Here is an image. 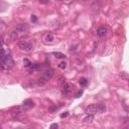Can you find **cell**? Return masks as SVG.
I'll return each mask as SVG.
<instances>
[{
	"mask_svg": "<svg viewBox=\"0 0 129 129\" xmlns=\"http://www.w3.org/2000/svg\"><path fill=\"white\" fill-rule=\"evenodd\" d=\"M13 65H14V62H13V60L9 53L6 55L5 59L2 60V62H0V67H1V69L3 71H9L10 69L13 68Z\"/></svg>",
	"mask_w": 129,
	"mask_h": 129,
	"instance_id": "obj_1",
	"label": "cell"
},
{
	"mask_svg": "<svg viewBox=\"0 0 129 129\" xmlns=\"http://www.w3.org/2000/svg\"><path fill=\"white\" fill-rule=\"evenodd\" d=\"M18 46L21 51L24 52H30L32 50V43L29 39H26V38H22L18 42Z\"/></svg>",
	"mask_w": 129,
	"mask_h": 129,
	"instance_id": "obj_2",
	"label": "cell"
},
{
	"mask_svg": "<svg viewBox=\"0 0 129 129\" xmlns=\"http://www.w3.org/2000/svg\"><path fill=\"white\" fill-rule=\"evenodd\" d=\"M24 112H25V110L22 107H17V108H14L13 110H11V116L13 119L19 120L24 115Z\"/></svg>",
	"mask_w": 129,
	"mask_h": 129,
	"instance_id": "obj_3",
	"label": "cell"
},
{
	"mask_svg": "<svg viewBox=\"0 0 129 129\" xmlns=\"http://www.w3.org/2000/svg\"><path fill=\"white\" fill-rule=\"evenodd\" d=\"M63 92H64V94L65 95H71L72 94V92H73V84L72 83H65L64 84V86H63Z\"/></svg>",
	"mask_w": 129,
	"mask_h": 129,
	"instance_id": "obj_4",
	"label": "cell"
},
{
	"mask_svg": "<svg viewBox=\"0 0 129 129\" xmlns=\"http://www.w3.org/2000/svg\"><path fill=\"white\" fill-rule=\"evenodd\" d=\"M24 110H28V109H31V108L34 107V102L30 99H27V100H24L23 103H22V106H21Z\"/></svg>",
	"mask_w": 129,
	"mask_h": 129,
	"instance_id": "obj_5",
	"label": "cell"
},
{
	"mask_svg": "<svg viewBox=\"0 0 129 129\" xmlns=\"http://www.w3.org/2000/svg\"><path fill=\"white\" fill-rule=\"evenodd\" d=\"M85 113H86L87 115H92V116H94V115L97 113L96 105H94V104L89 105V106H88L86 109H85Z\"/></svg>",
	"mask_w": 129,
	"mask_h": 129,
	"instance_id": "obj_6",
	"label": "cell"
},
{
	"mask_svg": "<svg viewBox=\"0 0 129 129\" xmlns=\"http://www.w3.org/2000/svg\"><path fill=\"white\" fill-rule=\"evenodd\" d=\"M28 29H29V27L26 23H18L16 25V31L17 32H26V31H28Z\"/></svg>",
	"mask_w": 129,
	"mask_h": 129,
	"instance_id": "obj_7",
	"label": "cell"
},
{
	"mask_svg": "<svg viewBox=\"0 0 129 129\" xmlns=\"http://www.w3.org/2000/svg\"><path fill=\"white\" fill-rule=\"evenodd\" d=\"M52 76H53V70H52V69H47V70H45L44 73H43V77L46 81L51 80Z\"/></svg>",
	"mask_w": 129,
	"mask_h": 129,
	"instance_id": "obj_8",
	"label": "cell"
},
{
	"mask_svg": "<svg viewBox=\"0 0 129 129\" xmlns=\"http://www.w3.org/2000/svg\"><path fill=\"white\" fill-rule=\"evenodd\" d=\"M97 35L100 36V37H103L107 34V28L105 27V26H100V27L97 29Z\"/></svg>",
	"mask_w": 129,
	"mask_h": 129,
	"instance_id": "obj_9",
	"label": "cell"
},
{
	"mask_svg": "<svg viewBox=\"0 0 129 129\" xmlns=\"http://www.w3.org/2000/svg\"><path fill=\"white\" fill-rule=\"evenodd\" d=\"M96 109H97V112L99 113H102L106 110V105L104 103H100V104H97L96 105Z\"/></svg>",
	"mask_w": 129,
	"mask_h": 129,
	"instance_id": "obj_10",
	"label": "cell"
},
{
	"mask_svg": "<svg viewBox=\"0 0 129 129\" xmlns=\"http://www.w3.org/2000/svg\"><path fill=\"white\" fill-rule=\"evenodd\" d=\"M91 8H92V10H93V11H95V12L99 11V9H100V3H99V2H97V1L93 2V4L91 5Z\"/></svg>",
	"mask_w": 129,
	"mask_h": 129,
	"instance_id": "obj_11",
	"label": "cell"
},
{
	"mask_svg": "<svg viewBox=\"0 0 129 129\" xmlns=\"http://www.w3.org/2000/svg\"><path fill=\"white\" fill-rule=\"evenodd\" d=\"M46 83H47V81H46L43 77H40V78L37 79V81H36V85H37V86H44Z\"/></svg>",
	"mask_w": 129,
	"mask_h": 129,
	"instance_id": "obj_12",
	"label": "cell"
},
{
	"mask_svg": "<svg viewBox=\"0 0 129 129\" xmlns=\"http://www.w3.org/2000/svg\"><path fill=\"white\" fill-rule=\"evenodd\" d=\"M53 38H55V37H53V34H52V32H49V33H47V34L44 36V39H45L46 43H52Z\"/></svg>",
	"mask_w": 129,
	"mask_h": 129,
	"instance_id": "obj_13",
	"label": "cell"
},
{
	"mask_svg": "<svg viewBox=\"0 0 129 129\" xmlns=\"http://www.w3.org/2000/svg\"><path fill=\"white\" fill-rule=\"evenodd\" d=\"M93 119H94V116H92V115H87V116L83 119V122L84 123H91L93 121Z\"/></svg>",
	"mask_w": 129,
	"mask_h": 129,
	"instance_id": "obj_14",
	"label": "cell"
},
{
	"mask_svg": "<svg viewBox=\"0 0 129 129\" xmlns=\"http://www.w3.org/2000/svg\"><path fill=\"white\" fill-rule=\"evenodd\" d=\"M10 37H11L12 40H17V38H18V32L16 30L11 31L10 32Z\"/></svg>",
	"mask_w": 129,
	"mask_h": 129,
	"instance_id": "obj_15",
	"label": "cell"
},
{
	"mask_svg": "<svg viewBox=\"0 0 129 129\" xmlns=\"http://www.w3.org/2000/svg\"><path fill=\"white\" fill-rule=\"evenodd\" d=\"M59 109H60V106L52 105V106H51V107L49 108V112H51V113H55V112H57Z\"/></svg>",
	"mask_w": 129,
	"mask_h": 129,
	"instance_id": "obj_16",
	"label": "cell"
},
{
	"mask_svg": "<svg viewBox=\"0 0 129 129\" xmlns=\"http://www.w3.org/2000/svg\"><path fill=\"white\" fill-rule=\"evenodd\" d=\"M52 55L55 56L57 59H66V55H64V53H62V52H52Z\"/></svg>",
	"mask_w": 129,
	"mask_h": 129,
	"instance_id": "obj_17",
	"label": "cell"
},
{
	"mask_svg": "<svg viewBox=\"0 0 129 129\" xmlns=\"http://www.w3.org/2000/svg\"><path fill=\"white\" fill-rule=\"evenodd\" d=\"M6 52L4 51V49H0V62H2V60L5 59V57H6Z\"/></svg>",
	"mask_w": 129,
	"mask_h": 129,
	"instance_id": "obj_18",
	"label": "cell"
},
{
	"mask_svg": "<svg viewBox=\"0 0 129 129\" xmlns=\"http://www.w3.org/2000/svg\"><path fill=\"white\" fill-rule=\"evenodd\" d=\"M79 84H80L81 86L85 87V86H87V85H88V80H87L86 78H81V79L79 80Z\"/></svg>",
	"mask_w": 129,
	"mask_h": 129,
	"instance_id": "obj_19",
	"label": "cell"
},
{
	"mask_svg": "<svg viewBox=\"0 0 129 129\" xmlns=\"http://www.w3.org/2000/svg\"><path fill=\"white\" fill-rule=\"evenodd\" d=\"M23 64H24V66H25L26 68H30L31 65H32L31 62H30L28 59H24V60H23Z\"/></svg>",
	"mask_w": 129,
	"mask_h": 129,
	"instance_id": "obj_20",
	"label": "cell"
},
{
	"mask_svg": "<svg viewBox=\"0 0 129 129\" xmlns=\"http://www.w3.org/2000/svg\"><path fill=\"white\" fill-rule=\"evenodd\" d=\"M59 68H60V69H62V70H65L66 68H67V63H66V62L60 63V64H59Z\"/></svg>",
	"mask_w": 129,
	"mask_h": 129,
	"instance_id": "obj_21",
	"label": "cell"
},
{
	"mask_svg": "<svg viewBox=\"0 0 129 129\" xmlns=\"http://www.w3.org/2000/svg\"><path fill=\"white\" fill-rule=\"evenodd\" d=\"M121 78L123 79V80H125V81H127V80H128V75H127V73L122 72V73H121Z\"/></svg>",
	"mask_w": 129,
	"mask_h": 129,
	"instance_id": "obj_22",
	"label": "cell"
},
{
	"mask_svg": "<svg viewBox=\"0 0 129 129\" xmlns=\"http://www.w3.org/2000/svg\"><path fill=\"white\" fill-rule=\"evenodd\" d=\"M31 21H32L33 23H36V22H37V17H36L35 15H31Z\"/></svg>",
	"mask_w": 129,
	"mask_h": 129,
	"instance_id": "obj_23",
	"label": "cell"
},
{
	"mask_svg": "<svg viewBox=\"0 0 129 129\" xmlns=\"http://www.w3.org/2000/svg\"><path fill=\"white\" fill-rule=\"evenodd\" d=\"M83 92H84L83 90H80V91H79V92L77 93V95H76V97H77V98H80V96H82V94H83Z\"/></svg>",
	"mask_w": 129,
	"mask_h": 129,
	"instance_id": "obj_24",
	"label": "cell"
},
{
	"mask_svg": "<svg viewBox=\"0 0 129 129\" xmlns=\"http://www.w3.org/2000/svg\"><path fill=\"white\" fill-rule=\"evenodd\" d=\"M68 115H69V112H65L63 114H60V118H66Z\"/></svg>",
	"mask_w": 129,
	"mask_h": 129,
	"instance_id": "obj_25",
	"label": "cell"
},
{
	"mask_svg": "<svg viewBox=\"0 0 129 129\" xmlns=\"http://www.w3.org/2000/svg\"><path fill=\"white\" fill-rule=\"evenodd\" d=\"M58 126H59V125H58L57 123H53V124H52V125H51V129H57V128H58Z\"/></svg>",
	"mask_w": 129,
	"mask_h": 129,
	"instance_id": "obj_26",
	"label": "cell"
},
{
	"mask_svg": "<svg viewBox=\"0 0 129 129\" xmlns=\"http://www.w3.org/2000/svg\"><path fill=\"white\" fill-rule=\"evenodd\" d=\"M39 3H49V1H39Z\"/></svg>",
	"mask_w": 129,
	"mask_h": 129,
	"instance_id": "obj_27",
	"label": "cell"
},
{
	"mask_svg": "<svg viewBox=\"0 0 129 129\" xmlns=\"http://www.w3.org/2000/svg\"><path fill=\"white\" fill-rule=\"evenodd\" d=\"M121 129H129V127H124V128H121Z\"/></svg>",
	"mask_w": 129,
	"mask_h": 129,
	"instance_id": "obj_28",
	"label": "cell"
},
{
	"mask_svg": "<svg viewBox=\"0 0 129 129\" xmlns=\"http://www.w3.org/2000/svg\"><path fill=\"white\" fill-rule=\"evenodd\" d=\"M0 129H1V125H0Z\"/></svg>",
	"mask_w": 129,
	"mask_h": 129,
	"instance_id": "obj_29",
	"label": "cell"
}]
</instances>
